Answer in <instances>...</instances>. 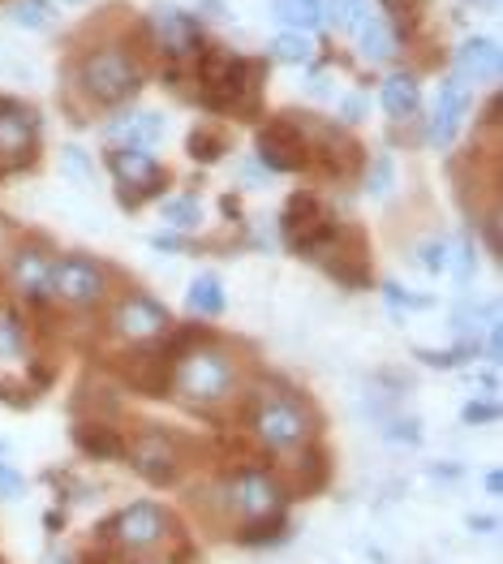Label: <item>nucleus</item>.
Masks as SVG:
<instances>
[{
	"mask_svg": "<svg viewBox=\"0 0 503 564\" xmlns=\"http://www.w3.org/2000/svg\"><path fill=\"white\" fill-rule=\"evenodd\" d=\"M245 426L254 444L275 457H293L315 444V414L284 388H254L245 397Z\"/></svg>",
	"mask_w": 503,
	"mask_h": 564,
	"instance_id": "1",
	"label": "nucleus"
},
{
	"mask_svg": "<svg viewBox=\"0 0 503 564\" xmlns=\"http://www.w3.org/2000/svg\"><path fill=\"white\" fill-rule=\"evenodd\" d=\"M173 392L185 405L216 410L237 392V362L220 345H185L173 358Z\"/></svg>",
	"mask_w": 503,
	"mask_h": 564,
	"instance_id": "2",
	"label": "nucleus"
},
{
	"mask_svg": "<svg viewBox=\"0 0 503 564\" xmlns=\"http://www.w3.org/2000/svg\"><path fill=\"white\" fill-rule=\"evenodd\" d=\"M78 87L99 108H117V104H130L142 91V69L121 47H95L78 65Z\"/></svg>",
	"mask_w": 503,
	"mask_h": 564,
	"instance_id": "3",
	"label": "nucleus"
},
{
	"mask_svg": "<svg viewBox=\"0 0 503 564\" xmlns=\"http://www.w3.org/2000/svg\"><path fill=\"white\" fill-rule=\"evenodd\" d=\"M225 505H229V513H237L241 521L275 518V513H284V505H288V482H284V474L250 462V466L232 470L229 487H225Z\"/></svg>",
	"mask_w": 503,
	"mask_h": 564,
	"instance_id": "4",
	"label": "nucleus"
},
{
	"mask_svg": "<svg viewBox=\"0 0 503 564\" xmlns=\"http://www.w3.org/2000/svg\"><path fill=\"white\" fill-rule=\"evenodd\" d=\"M280 234L293 254H331L336 250V216L322 207L315 194H293L284 216H280Z\"/></svg>",
	"mask_w": 503,
	"mask_h": 564,
	"instance_id": "5",
	"label": "nucleus"
},
{
	"mask_svg": "<svg viewBox=\"0 0 503 564\" xmlns=\"http://www.w3.org/2000/svg\"><path fill=\"white\" fill-rule=\"evenodd\" d=\"M47 293L69 306V311H91L108 297V272L87 259V254H65L52 259V276H47Z\"/></svg>",
	"mask_w": 503,
	"mask_h": 564,
	"instance_id": "6",
	"label": "nucleus"
},
{
	"mask_svg": "<svg viewBox=\"0 0 503 564\" xmlns=\"http://www.w3.org/2000/svg\"><path fill=\"white\" fill-rule=\"evenodd\" d=\"M168 530H173V521L168 513L155 505V500H134V505H125L117 518L103 525V534L121 547V552H155L164 539H168Z\"/></svg>",
	"mask_w": 503,
	"mask_h": 564,
	"instance_id": "7",
	"label": "nucleus"
},
{
	"mask_svg": "<svg viewBox=\"0 0 503 564\" xmlns=\"http://www.w3.org/2000/svg\"><path fill=\"white\" fill-rule=\"evenodd\" d=\"M108 328L117 332L121 340H130V345H155V340H164L177 324H173L168 306H160L155 297H146V293H125V297L112 306Z\"/></svg>",
	"mask_w": 503,
	"mask_h": 564,
	"instance_id": "8",
	"label": "nucleus"
},
{
	"mask_svg": "<svg viewBox=\"0 0 503 564\" xmlns=\"http://www.w3.org/2000/svg\"><path fill=\"white\" fill-rule=\"evenodd\" d=\"M198 83H203V99L211 108H237L241 95L250 91V65L237 56V52H225V47H207L198 52Z\"/></svg>",
	"mask_w": 503,
	"mask_h": 564,
	"instance_id": "9",
	"label": "nucleus"
},
{
	"mask_svg": "<svg viewBox=\"0 0 503 564\" xmlns=\"http://www.w3.org/2000/svg\"><path fill=\"white\" fill-rule=\"evenodd\" d=\"M259 160L272 173H302L315 164V142L306 134V126H297L293 117H275L272 126L259 130Z\"/></svg>",
	"mask_w": 503,
	"mask_h": 564,
	"instance_id": "10",
	"label": "nucleus"
},
{
	"mask_svg": "<svg viewBox=\"0 0 503 564\" xmlns=\"http://www.w3.org/2000/svg\"><path fill=\"white\" fill-rule=\"evenodd\" d=\"M125 457H130V466H134L146 482H155V487H168V482L182 478V444H177V435H168L164 426L138 431L134 444H125Z\"/></svg>",
	"mask_w": 503,
	"mask_h": 564,
	"instance_id": "11",
	"label": "nucleus"
},
{
	"mask_svg": "<svg viewBox=\"0 0 503 564\" xmlns=\"http://www.w3.org/2000/svg\"><path fill=\"white\" fill-rule=\"evenodd\" d=\"M121 379L134 388V392H146V397H168L173 388V354L168 345H134L121 362H117Z\"/></svg>",
	"mask_w": 503,
	"mask_h": 564,
	"instance_id": "12",
	"label": "nucleus"
},
{
	"mask_svg": "<svg viewBox=\"0 0 503 564\" xmlns=\"http://www.w3.org/2000/svg\"><path fill=\"white\" fill-rule=\"evenodd\" d=\"M146 35H151V44L160 47L164 56H173V61L198 56V47H203V26H198V18H189L182 9H155V13L146 18Z\"/></svg>",
	"mask_w": 503,
	"mask_h": 564,
	"instance_id": "13",
	"label": "nucleus"
},
{
	"mask_svg": "<svg viewBox=\"0 0 503 564\" xmlns=\"http://www.w3.org/2000/svg\"><path fill=\"white\" fill-rule=\"evenodd\" d=\"M108 169L121 182V189H138L134 203H142V198H151V194H160V189L168 186V173L155 164V155L151 151H138V147L108 151Z\"/></svg>",
	"mask_w": 503,
	"mask_h": 564,
	"instance_id": "14",
	"label": "nucleus"
},
{
	"mask_svg": "<svg viewBox=\"0 0 503 564\" xmlns=\"http://www.w3.org/2000/svg\"><path fill=\"white\" fill-rule=\"evenodd\" d=\"M469 104H473V87L469 83H460V78H448L444 87H439V104H435V117H430V142L435 147H448V142L457 139L460 121H464V112H469Z\"/></svg>",
	"mask_w": 503,
	"mask_h": 564,
	"instance_id": "15",
	"label": "nucleus"
},
{
	"mask_svg": "<svg viewBox=\"0 0 503 564\" xmlns=\"http://www.w3.org/2000/svg\"><path fill=\"white\" fill-rule=\"evenodd\" d=\"M500 44L495 40H486V35H473V40H464L457 47V78L460 83H495L500 78Z\"/></svg>",
	"mask_w": 503,
	"mask_h": 564,
	"instance_id": "16",
	"label": "nucleus"
},
{
	"mask_svg": "<svg viewBox=\"0 0 503 564\" xmlns=\"http://www.w3.org/2000/svg\"><path fill=\"white\" fill-rule=\"evenodd\" d=\"M31 147H35V112L13 99H0V155L26 160Z\"/></svg>",
	"mask_w": 503,
	"mask_h": 564,
	"instance_id": "17",
	"label": "nucleus"
},
{
	"mask_svg": "<svg viewBox=\"0 0 503 564\" xmlns=\"http://www.w3.org/2000/svg\"><path fill=\"white\" fill-rule=\"evenodd\" d=\"M47 276H52V254L40 246H22L13 259H9V281L22 297H44Z\"/></svg>",
	"mask_w": 503,
	"mask_h": 564,
	"instance_id": "18",
	"label": "nucleus"
},
{
	"mask_svg": "<svg viewBox=\"0 0 503 564\" xmlns=\"http://www.w3.org/2000/svg\"><path fill=\"white\" fill-rule=\"evenodd\" d=\"M74 444L95 457V462H117V457H125V440H121V431H112L108 423H78L74 426Z\"/></svg>",
	"mask_w": 503,
	"mask_h": 564,
	"instance_id": "19",
	"label": "nucleus"
},
{
	"mask_svg": "<svg viewBox=\"0 0 503 564\" xmlns=\"http://www.w3.org/2000/svg\"><path fill=\"white\" fill-rule=\"evenodd\" d=\"M160 134H164L160 112H130V117H121V121L108 126V139L125 142V147H138V151H146L151 142H160Z\"/></svg>",
	"mask_w": 503,
	"mask_h": 564,
	"instance_id": "20",
	"label": "nucleus"
},
{
	"mask_svg": "<svg viewBox=\"0 0 503 564\" xmlns=\"http://www.w3.org/2000/svg\"><path fill=\"white\" fill-rule=\"evenodd\" d=\"M379 104H383V112H387V117H396V121L413 117V112H417V104H422L417 78H409V74H392V78L383 83V91H379Z\"/></svg>",
	"mask_w": 503,
	"mask_h": 564,
	"instance_id": "21",
	"label": "nucleus"
},
{
	"mask_svg": "<svg viewBox=\"0 0 503 564\" xmlns=\"http://www.w3.org/2000/svg\"><path fill=\"white\" fill-rule=\"evenodd\" d=\"M185 306H189L194 315H203V319H216V315L225 311V284L216 281L211 272L194 276V281H189V293H185Z\"/></svg>",
	"mask_w": 503,
	"mask_h": 564,
	"instance_id": "22",
	"label": "nucleus"
},
{
	"mask_svg": "<svg viewBox=\"0 0 503 564\" xmlns=\"http://www.w3.org/2000/svg\"><path fill=\"white\" fill-rule=\"evenodd\" d=\"M358 52H362L367 61H387V56H396V35H392L387 18H367V22L358 26Z\"/></svg>",
	"mask_w": 503,
	"mask_h": 564,
	"instance_id": "23",
	"label": "nucleus"
},
{
	"mask_svg": "<svg viewBox=\"0 0 503 564\" xmlns=\"http://www.w3.org/2000/svg\"><path fill=\"white\" fill-rule=\"evenodd\" d=\"M272 13L284 22V26L310 35V31L322 22V0H272Z\"/></svg>",
	"mask_w": 503,
	"mask_h": 564,
	"instance_id": "24",
	"label": "nucleus"
},
{
	"mask_svg": "<svg viewBox=\"0 0 503 564\" xmlns=\"http://www.w3.org/2000/svg\"><path fill=\"white\" fill-rule=\"evenodd\" d=\"M232 539H237L241 547H267V543H280V539H284V513H275V518L241 521Z\"/></svg>",
	"mask_w": 503,
	"mask_h": 564,
	"instance_id": "25",
	"label": "nucleus"
},
{
	"mask_svg": "<svg viewBox=\"0 0 503 564\" xmlns=\"http://www.w3.org/2000/svg\"><path fill=\"white\" fill-rule=\"evenodd\" d=\"M9 18L22 31H47L56 22V4L52 0H13L9 4Z\"/></svg>",
	"mask_w": 503,
	"mask_h": 564,
	"instance_id": "26",
	"label": "nucleus"
},
{
	"mask_svg": "<svg viewBox=\"0 0 503 564\" xmlns=\"http://www.w3.org/2000/svg\"><path fill=\"white\" fill-rule=\"evenodd\" d=\"M272 56L280 61V65H310L315 40L302 35V31H284V35H275L272 40Z\"/></svg>",
	"mask_w": 503,
	"mask_h": 564,
	"instance_id": "27",
	"label": "nucleus"
},
{
	"mask_svg": "<svg viewBox=\"0 0 503 564\" xmlns=\"http://www.w3.org/2000/svg\"><path fill=\"white\" fill-rule=\"evenodd\" d=\"M185 151H189L198 164H216V160L229 151V139H225L220 130H211V126H198V130H189V139H185Z\"/></svg>",
	"mask_w": 503,
	"mask_h": 564,
	"instance_id": "28",
	"label": "nucleus"
},
{
	"mask_svg": "<svg viewBox=\"0 0 503 564\" xmlns=\"http://www.w3.org/2000/svg\"><path fill=\"white\" fill-rule=\"evenodd\" d=\"M322 18H327V22H336L340 31H353V35H358V26L370 18V4L367 0H327Z\"/></svg>",
	"mask_w": 503,
	"mask_h": 564,
	"instance_id": "29",
	"label": "nucleus"
},
{
	"mask_svg": "<svg viewBox=\"0 0 503 564\" xmlns=\"http://www.w3.org/2000/svg\"><path fill=\"white\" fill-rule=\"evenodd\" d=\"M26 349V328L13 311H0V358H18Z\"/></svg>",
	"mask_w": 503,
	"mask_h": 564,
	"instance_id": "30",
	"label": "nucleus"
},
{
	"mask_svg": "<svg viewBox=\"0 0 503 564\" xmlns=\"http://www.w3.org/2000/svg\"><path fill=\"white\" fill-rule=\"evenodd\" d=\"M164 220H168L173 229H194V225H198V203H194V198H168V203H164Z\"/></svg>",
	"mask_w": 503,
	"mask_h": 564,
	"instance_id": "31",
	"label": "nucleus"
},
{
	"mask_svg": "<svg viewBox=\"0 0 503 564\" xmlns=\"http://www.w3.org/2000/svg\"><path fill=\"white\" fill-rule=\"evenodd\" d=\"M417 358L422 362H430V367H457L460 358H473V349H448V354H439V349H417Z\"/></svg>",
	"mask_w": 503,
	"mask_h": 564,
	"instance_id": "32",
	"label": "nucleus"
},
{
	"mask_svg": "<svg viewBox=\"0 0 503 564\" xmlns=\"http://www.w3.org/2000/svg\"><path fill=\"white\" fill-rule=\"evenodd\" d=\"M22 491H26V478L13 470V466L0 462V500H18Z\"/></svg>",
	"mask_w": 503,
	"mask_h": 564,
	"instance_id": "33",
	"label": "nucleus"
},
{
	"mask_svg": "<svg viewBox=\"0 0 503 564\" xmlns=\"http://www.w3.org/2000/svg\"><path fill=\"white\" fill-rule=\"evenodd\" d=\"M500 419V410L491 405V401H473V405H464V423H495Z\"/></svg>",
	"mask_w": 503,
	"mask_h": 564,
	"instance_id": "34",
	"label": "nucleus"
},
{
	"mask_svg": "<svg viewBox=\"0 0 503 564\" xmlns=\"http://www.w3.org/2000/svg\"><path fill=\"white\" fill-rule=\"evenodd\" d=\"M387 186H392V160H379L374 164V173H370V194H387Z\"/></svg>",
	"mask_w": 503,
	"mask_h": 564,
	"instance_id": "35",
	"label": "nucleus"
},
{
	"mask_svg": "<svg viewBox=\"0 0 503 564\" xmlns=\"http://www.w3.org/2000/svg\"><path fill=\"white\" fill-rule=\"evenodd\" d=\"M387 289V302H396V306H413V311H426L430 306V297H409L401 284H383Z\"/></svg>",
	"mask_w": 503,
	"mask_h": 564,
	"instance_id": "36",
	"label": "nucleus"
},
{
	"mask_svg": "<svg viewBox=\"0 0 503 564\" xmlns=\"http://www.w3.org/2000/svg\"><path fill=\"white\" fill-rule=\"evenodd\" d=\"M482 234H486V250L500 259V212H491V216L482 220Z\"/></svg>",
	"mask_w": 503,
	"mask_h": 564,
	"instance_id": "37",
	"label": "nucleus"
},
{
	"mask_svg": "<svg viewBox=\"0 0 503 564\" xmlns=\"http://www.w3.org/2000/svg\"><path fill=\"white\" fill-rule=\"evenodd\" d=\"M482 126H491V130L500 126V99H491V104H486V121H482Z\"/></svg>",
	"mask_w": 503,
	"mask_h": 564,
	"instance_id": "38",
	"label": "nucleus"
},
{
	"mask_svg": "<svg viewBox=\"0 0 503 564\" xmlns=\"http://www.w3.org/2000/svg\"><path fill=\"white\" fill-rule=\"evenodd\" d=\"M500 487H503L500 470H491V474H486V491H491V496H500Z\"/></svg>",
	"mask_w": 503,
	"mask_h": 564,
	"instance_id": "39",
	"label": "nucleus"
},
{
	"mask_svg": "<svg viewBox=\"0 0 503 564\" xmlns=\"http://www.w3.org/2000/svg\"><path fill=\"white\" fill-rule=\"evenodd\" d=\"M225 216H241V203L237 198H225Z\"/></svg>",
	"mask_w": 503,
	"mask_h": 564,
	"instance_id": "40",
	"label": "nucleus"
},
{
	"mask_svg": "<svg viewBox=\"0 0 503 564\" xmlns=\"http://www.w3.org/2000/svg\"><path fill=\"white\" fill-rule=\"evenodd\" d=\"M0 246H4V225H0Z\"/></svg>",
	"mask_w": 503,
	"mask_h": 564,
	"instance_id": "41",
	"label": "nucleus"
},
{
	"mask_svg": "<svg viewBox=\"0 0 503 564\" xmlns=\"http://www.w3.org/2000/svg\"><path fill=\"white\" fill-rule=\"evenodd\" d=\"M142 564H146V561H142Z\"/></svg>",
	"mask_w": 503,
	"mask_h": 564,
	"instance_id": "42",
	"label": "nucleus"
},
{
	"mask_svg": "<svg viewBox=\"0 0 503 564\" xmlns=\"http://www.w3.org/2000/svg\"><path fill=\"white\" fill-rule=\"evenodd\" d=\"M0 564H4V561H0Z\"/></svg>",
	"mask_w": 503,
	"mask_h": 564,
	"instance_id": "43",
	"label": "nucleus"
}]
</instances>
